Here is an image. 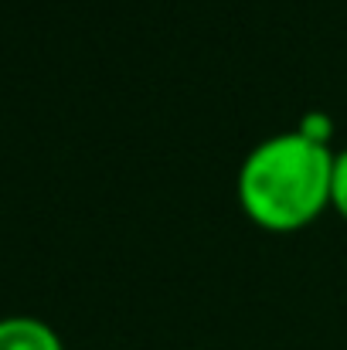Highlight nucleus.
<instances>
[{"label": "nucleus", "instance_id": "nucleus-1", "mask_svg": "<svg viewBox=\"0 0 347 350\" xmlns=\"http://www.w3.org/2000/svg\"><path fill=\"white\" fill-rule=\"evenodd\" d=\"M334 153L300 129L259 139L238 167V201L269 232H293L331 204Z\"/></svg>", "mask_w": 347, "mask_h": 350}, {"label": "nucleus", "instance_id": "nucleus-3", "mask_svg": "<svg viewBox=\"0 0 347 350\" xmlns=\"http://www.w3.org/2000/svg\"><path fill=\"white\" fill-rule=\"evenodd\" d=\"M331 204L347 218V150L334 153V177H331Z\"/></svg>", "mask_w": 347, "mask_h": 350}, {"label": "nucleus", "instance_id": "nucleus-4", "mask_svg": "<svg viewBox=\"0 0 347 350\" xmlns=\"http://www.w3.org/2000/svg\"><path fill=\"white\" fill-rule=\"evenodd\" d=\"M296 129H300L303 136L317 139V143H327V136H331V119L324 116V113H307Z\"/></svg>", "mask_w": 347, "mask_h": 350}, {"label": "nucleus", "instance_id": "nucleus-2", "mask_svg": "<svg viewBox=\"0 0 347 350\" xmlns=\"http://www.w3.org/2000/svg\"><path fill=\"white\" fill-rule=\"evenodd\" d=\"M0 350H65L58 330L38 317H3Z\"/></svg>", "mask_w": 347, "mask_h": 350}]
</instances>
